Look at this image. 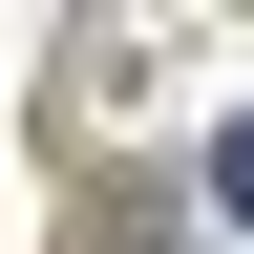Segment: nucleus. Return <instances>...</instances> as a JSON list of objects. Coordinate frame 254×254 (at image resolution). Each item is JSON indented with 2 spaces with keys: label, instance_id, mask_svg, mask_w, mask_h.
<instances>
[{
  "label": "nucleus",
  "instance_id": "f257e3e1",
  "mask_svg": "<svg viewBox=\"0 0 254 254\" xmlns=\"http://www.w3.org/2000/svg\"><path fill=\"white\" fill-rule=\"evenodd\" d=\"M212 190H233V212H254V106H233V148H212Z\"/></svg>",
  "mask_w": 254,
  "mask_h": 254
}]
</instances>
